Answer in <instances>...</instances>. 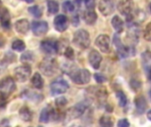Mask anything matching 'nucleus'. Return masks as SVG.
Here are the masks:
<instances>
[{
    "label": "nucleus",
    "instance_id": "17",
    "mask_svg": "<svg viewBox=\"0 0 151 127\" xmlns=\"http://www.w3.org/2000/svg\"><path fill=\"white\" fill-rule=\"evenodd\" d=\"M102 60H103L102 56L97 50H91L89 52V54H88V62H89L90 65L94 69H96V70L99 69Z\"/></svg>",
    "mask_w": 151,
    "mask_h": 127
},
{
    "label": "nucleus",
    "instance_id": "41",
    "mask_svg": "<svg viewBox=\"0 0 151 127\" xmlns=\"http://www.w3.org/2000/svg\"><path fill=\"white\" fill-rule=\"evenodd\" d=\"M79 21H80V19H79L78 15H75V16L73 17V26L77 27L79 25Z\"/></svg>",
    "mask_w": 151,
    "mask_h": 127
},
{
    "label": "nucleus",
    "instance_id": "15",
    "mask_svg": "<svg viewBox=\"0 0 151 127\" xmlns=\"http://www.w3.org/2000/svg\"><path fill=\"white\" fill-rule=\"evenodd\" d=\"M118 9L121 14L128 16L133 11L134 0H120L118 4Z\"/></svg>",
    "mask_w": 151,
    "mask_h": 127
},
{
    "label": "nucleus",
    "instance_id": "11",
    "mask_svg": "<svg viewBox=\"0 0 151 127\" xmlns=\"http://www.w3.org/2000/svg\"><path fill=\"white\" fill-rule=\"evenodd\" d=\"M31 28L33 31V34L39 37L45 35L47 32L49 31V25L46 21L42 20V21H33L31 24Z\"/></svg>",
    "mask_w": 151,
    "mask_h": 127
},
{
    "label": "nucleus",
    "instance_id": "45",
    "mask_svg": "<svg viewBox=\"0 0 151 127\" xmlns=\"http://www.w3.org/2000/svg\"><path fill=\"white\" fill-rule=\"evenodd\" d=\"M70 127H81V126H70Z\"/></svg>",
    "mask_w": 151,
    "mask_h": 127
},
{
    "label": "nucleus",
    "instance_id": "10",
    "mask_svg": "<svg viewBox=\"0 0 151 127\" xmlns=\"http://www.w3.org/2000/svg\"><path fill=\"white\" fill-rule=\"evenodd\" d=\"M40 47L41 50L47 55H55L58 53V42L54 40L51 39L43 40L41 42Z\"/></svg>",
    "mask_w": 151,
    "mask_h": 127
},
{
    "label": "nucleus",
    "instance_id": "18",
    "mask_svg": "<svg viewBox=\"0 0 151 127\" xmlns=\"http://www.w3.org/2000/svg\"><path fill=\"white\" fill-rule=\"evenodd\" d=\"M134 105H135V109H136V111L138 114H143L147 108H148V103H147V100L146 98L140 95H138L137 97H135L134 99Z\"/></svg>",
    "mask_w": 151,
    "mask_h": 127
},
{
    "label": "nucleus",
    "instance_id": "7",
    "mask_svg": "<svg viewBox=\"0 0 151 127\" xmlns=\"http://www.w3.org/2000/svg\"><path fill=\"white\" fill-rule=\"evenodd\" d=\"M59 118H60V113L58 111H57L56 110H54L52 107L47 106L42 110L40 117H39V121L41 123L47 124L51 119L56 120V119H59Z\"/></svg>",
    "mask_w": 151,
    "mask_h": 127
},
{
    "label": "nucleus",
    "instance_id": "13",
    "mask_svg": "<svg viewBox=\"0 0 151 127\" xmlns=\"http://www.w3.org/2000/svg\"><path fill=\"white\" fill-rule=\"evenodd\" d=\"M96 47L104 53L110 52V37L107 34H100L95 42Z\"/></svg>",
    "mask_w": 151,
    "mask_h": 127
},
{
    "label": "nucleus",
    "instance_id": "33",
    "mask_svg": "<svg viewBox=\"0 0 151 127\" xmlns=\"http://www.w3.org/2000/svg\"><path fill=\"white\" fill-rule=\"evenodd\" d=\"M63 9L65 12H73L75 10V6L71 1H65L63 3Z\"/></svg>",
    "mask_w": 151,
    "mask_h": 127
},
{
    "label": "nucleus",
    "instance_id": "39",
    "mask_svg": "<svg viewBox=\"0 0 151 127\" xmlns=\"http://www.w3.org/2000/svg\"><path fill=\"white\" fill-rule=\"evenodd\" d=\"M83 2L85 3L87 8L88 10H91L93 11V9L95 8V5H96V2L95 0H83Z\"/></svg>",
    "mask_w": 151,
    "mask_h": 127
},
{
    "label": "nucleus",
    "instance_id": "8",
    "mask_svg": "<svg viewBox=\"0 0 151 127\" xmlns=\"http://www.w3.org/2000/svg\"><path fill=\"white\" fill-rule=\"evenodd\" d=\"M68 89H69L68 82L62 78H58V79L55 80L50 84V91L53 95L65 94L67 92Z\"/></svg>",
    "mask_w": 151,
    "mask_h": 127
},
{
    "label": "nucleus",
    "instance_id": "38",
    "mask_svg": "<svg viewBox=\"0 0 151 127\" xmlns=\"http://www.w3.org/2000/svg\"><path fill=\"white\" fill-rule=\"evenodd\" d=\"M94 78L96 80V81L98 83V84H104V82H106L107 79L104 75H103L102 73H95L94 75Z\"/></svg>",
    "mask_w": 151,
    "mask_h": 127
},
{
    "label": "nucleus",
    "instance_id": "5",
    "mask_svg": "<svg viewBox=\"0 0 151 127\" xmlns=\"http://www.w3.org/2000/svg\"><path fill=\"white\" fill-rule=\"evenodd\" d=\"M89 105H90V102L88 100L82 101V102L75 104L72 108H70L67 110V112L65 113V117L68 119L79 118H81L84 114V112L87 110V109L88 108Z\"/></svg>",
    "mask_w": 151,
    "mask_h": 127
},
{
    "label": "nucleus",
    "instance_id": "47",
    "mask_svg": "<svg viewBox=\"0 0 151 127\" xmlns=\"http://www.w3.org/2000/svg\"><path fill=\"white\" fill-rule=\"evenodd\" d=\"M150 99H151V89H150Z\"/></svg>",
    "mask_w": 151,
    "mask_h": 127
},
{
    "label": "nucleus",
    "instance_id": "42",
    "mask_svg": "<svg viewBox=\"0 0 151 127\" xmlns=\"http://www.w3.org/2000/svg\"><path fill=\"white\" fill-rule=\"evenodd\" d=\"M105 110H106V111H107V112L111 113V112H112L113 108H112V106H111L110 104H106V105H105Z\"/></svg>",
    "mask_w": 151,
    "mask_h": 127
},
{
    "label": "nucleus",
    "instance_id": "48",
    "mask_svg": "<svg viewBox=\"0 0 151 127\" xmlns=\"http://www.w3.org/2000/svg\"><path fill=\"white\" fill-rule=\"evenodd\" d=\"M150 12H151V4H150Z\"/></svg>",
    "mask_w": 151,
    "mask_h": 127
},
{
    "label": "nucleus",
    "instance_id": "46",
    "mask_svg": "<svg viewBox=\"0 0 151 127\" xmlns=\"http://www.w3.org/2000/svg\"><path fill=\"white\" fill-rule=\"evenodd\" d=\"M1 6H2V1L0 0V7H1Z\"/></svg>",
    "mask_w": 151,
    "mask_h": 127
},
{
    "label": "nucleus",
    "instance_id": "9",
    "mask_svg": "<svg viewBox=\"0 0 151 127\" xmlns=\"http://www.w3.org/2000/svg\"><path fill=\"white\" fill-rule=\"evenodd\" d=\"M31 72L32 69L29 65H22L14 69V77L19 82H25L30 77Z\"/></svg>",
    "mask_w": 151,
    "mask_h": 127
},
{
    "label": "nucleus",
    "instance_id": "21",
    "mask_svg": "<svg viewBox=\"0 0 151 127\" xmlns=\"http://www.w3.org/2000/svg\"><path fill=\"white\" fill-rule=\"evenodd\" d=\"M94 91H93V95L96 97L97 101H99L100 103H104L106 101L107 97H108V92L107 89L103 87V86H99L96 88H93Z\"/></svg>",
    "mask_w": 151,
    "mask_h": 127
},
{
    "label": "nucleus",
    "instance_id": "22",
    "mask_svg": "<svg viewBox=\"0 0 151 127\" xmlns=\"http://www.w3.org/2000/svg\"><path fill=\"white\" fill-rule=\"evenodd\" d=\"M21 97H23L24 99H27V100H30L32 102H41L43 100V96L38 93H35V92H33L31 90H25L22 95H21Z\"/></svg>",
    "mask_w": 151,
    "mask_h": 127
},
{
    "label": "nucleus",
    "instance_id": "30",
    "mask_svg": "<svg viewBox=\"0 0 151 127\" xmlns=\"http://www.w3.org/2000/svg\"><path fill=\"white\" fill-rule=\"evenodd\" d=\"M28 12L35 18H41L42 15V9L39 5H34L28 8Z\"/></svg>",
    "mask_w": 151,
    "mask_h": 127
},
{
    "label": "nucleus",
    "instance_id": "28",
    "mask_svg": "<svg viewBox=\"0 0 151 127\" xmlns=\"http://www.w3.org/2000/svg\"><path fill=\"white\" fill-rule=\"evenodd\" d=\"M48 7V12L50 14H56L59 11V4L55 0H49L47 3Z\"/></svg>",
    "mask_w": 151,
    "mask_h": 127
},
{
    "label": "nucleus",
    "instance_id": "29",
    "mask_svg": "<svg viewBox=\"0 0 151 127\" xmlns=\"http://www.w3.org/2000/svg\"><path fill=\"white\" fill-rule=\"evenodd\" d=\"M116 97L118 98V101H119V104L120 107L124 108L127 106V97L126 95V94L121 91V90H119L116 92Z\"/></svg>",
    "mask_w": 151,
    "mask_h": 127
},
{
    "label": "nucleus",
    "instance_id": "24",
    "mask_svg": "<svg viewBox=\"0 0 151 127\" xmlns=\"http://www.w3.org/2000/svg\"><path fill=\"white\" fill-rule=\"evenodd\" d=\"M111 25L113 27V28L115 29V31L117 32V34H120L123 32L124 30V22L121 19V18L118 15H115L112 19H111Z\"/></svg>",
    "mask_w": 151,
    "mask_h": 127
},
{
    "label": "nucleus",
    "instance_id": "20",
    "mask_svg": "<svg viewBox=\"0 0 151 127\" xmlns=\"http://www.w3.org/2000/svg\"><path fill=\"white\" fill-rule=\"evenodd\" d=\"M142 67L148 75L151 72V51L150 50H145L142 53Z\"/></svg>",
    "mask_w": 151,
    "mask_h": 127
},
{
    "label": "nucleus",
    "instance_id": "4",
    "mask_svg": "<svg viewBox=\"0 0 151 127\" xmlns=\"http://www.w3.org/2000/svg\"><path fill=\"white\" fill-rule=\"evenodd\" d=\"M73 42L77 48H79L81 50L88 49L91 42V39H90V35H89L88 32L84 29L77 30L73 34Z\"/></svg>",
    "mask_w": 151,
    "mask_h": 127
},
{
    "label": "nucleus",
    "instance_id": "23",
    "mask_svg": "<svg viewBox=\"0 0 151 127\" xmlns=\"http://www.w3.org/2000/svg\"><path fill=\"white\" fill-rule=\"evenodd\" d=\"M19 118L25 122H30L33 118L32 111L30 110V109L27 106L21 107L19 111Z\"/></svg>",
    "mask_w": 151,
    "mask_h": 127
},
{
    "label": "nucleus",
    "instance_id": "6",
    "mask_svg": "<svg viewBox=\"0 0 151 127\" xmlns=\"http://www.w3.org/2000/svg\"><path fill=\"white\" fill-rule=\"evenodd\" d=\"M113 43L114 46L116 47L117 50V54L120 58H126L127 57H129V55H131V51H134V48H132L131 46H126L123 44V42H121V39L119 37V35L118 34H114L113 37Z\"/></svg>",
    "mask_w": 151,
    "mask_h": 127
},
{
    "label": "nucleus",
    "instance_id": "12",
    "mask_svg": "<svg viewBox=\"0 0 151 127\" xmlns=\"http://www.w3.org/2000/svg\"><path fill=\"white\" fill-rule=\"evenodd\" d=\"M115 2L114 0H101L98 4L100 12L104 16H109L115 11Z\"/></svg>",
    "mask_w": 151,
    "mask_h": 127
},
{
    "label": "nucleus",
    "instance_id": "16",
    "mask_svg": "<svg viewBox=\"0 0 151 127\" xmlns=\"http://www.w3.org/2000/svg\"><path fill=\"white\" fill-rule=\"evenodd\" d=\"M0 23L4 29L11 27V15L6 7H0Z\"/></svg>",
    "mask_w": 151,
    "mask_h": 127
},
{
    "label": "nucleus",
    "instance_id": "27",
    "mask_svg": "<svg viewBox=\"0 0 151 127\" xmlns=\"http://www.w3.org/2000/svg\"><path fill=\"white\" fill-rule=\"evenodd\" d=\"M31 84L36 89H42L43 88L44 81H43V79L42 78L40 73L36 72L33 75V77L31 78Z\"/></svg>",
    "mask_w": 151,
    "mask_h": 127
},
{
    "label": "nucleus",
    "instance_id": "2",
    "mask_svg": "<svg viewBox=\"0 0 151 127\" xmlns=\"http://www.w3.org/2000/svg\"><path fill=\"white\" fill-rule=\"evenodd\" d=\"M71 80L78 85H85L89 83L91 80V73L87 69L70 68L67 72Z\"/></svg>",
    "mask_w": 151,
    "mask_h": 127
},
{
    "label": "nucleus",
    "instance_id": "34",
    "mask_svg": "<svg viewBox=\"0 0 151 127\" xmlns=\"http://www.w3.org/2000/svg\"><path fill=\"white\" fill-rule=\"evenodd\" d=\"M130 87L131 88L137 92L141 88H142V82L139 80H136V79H132L131 81H130Z\"/></svg>",
    "mask_w": 151,
    "mask_h": 127
},
{
    "label": "nucleus",
    "instance_id": "44",
    "mask_svg": "<svg viewBox=\"0 0 151 127\" xmlns=\"http://www.w3.org/2000/svg\"><path fill=\"white\" fill-rule=\"evenodd\" d=\"M26 3H27V4H32V3H34L35 2V0H24Z\"/></svg>",
    "mask_w": 151,
    "mask_h": 127
},
{
    "label": "nucleus",
    "instance_id": "19",
    "mask_svg": "<svg viewBox=\"0 0 151 127\" xmlns=\"http://www.w3.org/2000/svg\"><path fill=\"white\" fill-rule=\"evenodd\" d=\"M15 30L20 34H26L29 31V22L27 19H20L14 23Z\"/></svg>",
    "mask_w": 151,
    "mask_h": 127
},
{
    "label": "nucleus",
    "instance_id": "35",
    "mask_svg": "<svg viewBox=\"0 0 151 127\" xmlns=\"http://www.w3.org/2000/svg\"><path fill=\"white\" fill-rule=\"evenodd\" d=\"M68 101L65 97L64 96H60V97H58L56 100H55V104L58 108H63L65 107L66 104H67Z\"/></svg>",
    "mask_w": 151,
    "mask_h": 127
},
{
    "label": "nucleus",
    "instance_id": "25",
    "mask_svg": "<svg viewBox=\"0 0 151 127\" xmlns=\"http://www.w3.org/2000/svg\"><path fill=\"white\" fill-rule=\"evenodd\" d=\"M83 19L88 25H94L97 19V14L95 11L88 10L83 14Z\"/></svg>",
    "mask_w": 151,
    "mask_h": 127
},
{
    "label": "nucleus",
    "instance_id": "37",
    "mask_svg": "<svg viewBox=\"0 0 151 127\" xmlns=\"http://www.w3.org/2000/svg\"><path fill=\"white\" fill-rule=\"evenodd\" d=\"M143 37L146 41L151 42V22H150L144 30V34H143Z\"/></svg>",
    "mask_w": 151,
    "mask_h": 127
},
{
    "label": "nucleus",
    "instance_id": "26",
    "mask_svg": "<svg viewBox=\"0 0 151 127\" xmlns=\"http://www.w3.org/2000/svg\"><path fill=\"white\" fill-rule=\"evenodd\" d=\"M99 125L100 127H113L114 118L109 114H104L100 118Z\"/></svg>",
    "mask_w": 151,
    "mask_h": 127
},
{
    "label": "nucleus",
    "instance_id": "43",
    "mask_svg": "<svg viewBox=\"0 0 151 127\" xmlns=\"http://www.w3.org/2000/svg\"><path fill=\"white\" fill-rule=\"evenodd\" d=\"M147 118H148L150 121H151V110H149L148 113H147Z\"/></svg>",
    "mask_w": 151,
    "mask_h": 127
},
{
    "label": "nucleus",
    "instance_id": "3",
    "mask_svg": "<svg viewBox=\"0 0 151 127\" xmlns=\"http://www.w3.org/2000/svg\"><path fill=\"white\" fill-rule=\"evenodd\" d=\"M39 69L45 76L51 77V76H54L56 72H58V65L55 58L51 57H48L43 58L41 61L39 65Z\"/></svg>",
    "mask_w": 151,
    "mask_h": 127
},
{
    "label": "nucleus",
    "instance_id": "40",
    "mask_svg": "<svg viewBox=\"0 0 151 127\" xmlns=\"http://www.w3.org/2000/svg\"><path fill=\"white\" fill-rule=\"evenodd\" d=\"M130 126V123L128 121L127 118H123L120 119L118 122V127H129Z\"/></svg>",
    "mask_w": 151,
    "mask_h": 127
},
{
    "label": "nucleus",
    "instance_id": "36",
    "mask_svg": "<svg viewBox=\"0 0 151 127\" xmlns=\"http://www.w3.org/2000/svg\"><path fill=\"white\" fill-rule=\"evenodd\" d=\"M64 55H65V57L66 58H68V59H70V60H73V59H74V50H73V49L68 46V47L65 50Z\"/></svg>",
    "mask_w": 151,
    "mask_h": 127
},
{
    "label": "nucleus",
    "instance_id": "49",
    "mask_svg": "<svg viewBox=\"0 0 151 127\" xmlns=\"http://www.w3.org/2000/svg\"><path fill=\"white\" fill-rule=\"evenodd\" d=\"M37 127H43V126H37Z\"/></svg>",
    "mask_w": 151,
    "mask_h": 127
},
{
    "label": "nucleus",
    "instance_id": "31",
    "mask_svg": "<svg viewBox=\"0 0 151 127\" xmlns=\"http://www.w3.org/2000/svg\"><path fill=\"white\" fill-rule=\"evenodd\" d=\"M12 49L13 50H16V51L20 52V51H23V50L26 49V44H25V42H24L22 40L18 39V40H15V41L12 42Z\"/></svg>",
    "mask_w": 151,
    "mask_h": 127
},
{
    "label": "nucleus",
    "instance_id": "32",
    "mask_svg": "<svg viewBox=\"0 0 151 127\" xmlns=\"http://www.w3.org/2000/svg\"><path fill=\"white\" fill-rule=\"evenodd\" d=\"M34 57H35L34 53L30 50H27V51H25L20 56V61L22 63H29L34 60Z\"/></svg>",
    "mask_w": 151,
    "mask_h": 127
},
{
    "label": "nucleus",
    "instance_id": "14",
    "mask_svg": "<svg viewBox=\"0 0 151 127\" xmlns=\"http://www.w3.org/2000/svg\"><path fill=\"white\" fill-rule=\"evenodd\" d=\"M69 26V21L68 19L65 15L59 14L55 17L54 19V27L58 32H65Z\"/></svg>",
    "mask_w": 151,
    "mask_h": 127
},
{
    "label": "nucleus",
    "instance_id": "1",
    "mask_svg": "<svg viewBox=\"0 0 151 127\" xmlns=\"http://www.w3.org/2000/svg\"><path fill=\"white\" fill-rule=\"evenodd\" d=\"M16 90L14 80L8 76L0 80V103H4L10 95Z\"/></svg>",
    "mask_w": 151,
    "mask_h": 127
}]
</instances>
